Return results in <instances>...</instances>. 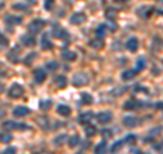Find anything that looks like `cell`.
Wrapping results in <instances>:
<instances>
[{"mask_svg": "<svg viewBox=\"0 0 163 154\" xmlns=\"http://www.w3.org/2000/svg\"><path fill=\"white\" fill-rule=\"evenodd\" d=\"M44 26H45V21L34 19V21L30 22V25H29V32L33 33V34H37V33H40L41 30L44 29Z\"/></svg>", "mask_w": 163, "mask_h": 154, "instance_id": "obj_1", "label": "cell"}, {"mask_svg": "<svg viewBox=\"0 0 163 154\" xmlns=\"http://www.w3.org/2000/svg\"><path fill=\"white\" fill-rule=\"evenodd\" d=\"M23 87H22L21 85L18 83H14L11 87L8 89V96L11 97V98H19V97L23 96Z\"/></svg>", "mask_w": 163, "mask_h": 154, "instance_id": "obj_2", "label": "cell"}, {"mask_svg": "<svg viewBox=\"0 0 163 154\" xmlns=\"http://www.w3.org/2000/svg\"><path fill=\"white\" fill-rule=\"evenodd\" d=\"M86 19H87V17H86V14L84 12H75V14L71 15L69 22H71L72 25H80V23H83Z\"/></svg>", "mask_w": 163, "mask_h": 154, "instance_id": "obj_3", "label": "cell"}, {"mask_svg": "<svg viewBox=\"0 0 163 154\" xmlns=\"http://www.w3.org/2000/svg\"><path fill=\"white\" fill-rule=\"evenodd\" d=\"M112 119H113V115L107 111H103L101 113L97 115V120L101 123V124H107V123L112 122Z\"/></svg>", "mask_w": 163, "mask_h": 154, "instance_id": "obj_4", "label": "cell"}, {"mask_svg": "<svg viewBox=\"0 0 163 154\" xmlns=\"http://www.w3.org/2000/svg\"><path fill=\"white\" fill-rule=\"evenodd\" d=\"M14 116L15 117H25V116H27L29 113H30V111H29V108H26V107H16V108H14Z\"/></svg>", "mask_w": 163, "mask_h": 154, "instance_id": "obj_5", "label": "cell"}, {"mask_svg": "<svg viewBox=\"0 0 163 154\" xmlns=\"http://www.w3.org/2000/svg\"><path fill=\"white\" fill-rule=\"evenodd\" d=\"M72 82L75 86H86L88 83V78H86V75L77 74V75H75V78H73Z\"/></svg>", "mask_w": 163, "mask_h": 154, "instance_id": "obj_6", "label": "cell"}, {"mask_svg": "<svg viewBox=\"0 0 163 154\" xmlns=\"http://www.w3.org/2000/svg\"><path fill=\"white\" fill-rule=\"evenodd\" d=\"M45 78H46V72L44 68H38L34 71V81L37 83H42V82L45 81Z\"/></svg>", "mask_w": 163, "mask_h": 154, "instance_id": "obj_7", "label": "cell"}, {"mask_svg": "<svg viewBox=\"0 0 163 154\" xmlns=\"http://www.w3.org/2000/svg\"><path fill=\"white\" fill-rule=\"evenodd\" d=\"M140 105H142V104H140L137 100L131 98V100H128L127 102L124 104V109H127V111H133V109H136V108H139Z\"/></svg>", "mask_w": 163, "mask_h": 154, "instance_id": "obj_8", "label": "cell"}, {"mask_svg": "<svg viewBox=\"0 0 163 154\" xmlns=\"http://www.w3.org/2000/svg\"><path fill=\"white\" fill-rule=\"evenodd\" d=\"M53 36L56 37V38H65L67 37V32L63 27H60V26H57V25H54L53 26Z\"/></svg>", "mask_w": 163, "mask_h": 154, "instance_id": "obj_9", "label": "cell"}, {"mask_svg": "<svg viewBox=\"0 0 163 154\" xmlns=\"http://www.w3.org/2000/svg\"><path fill=\"white\" fill-rule=\"evenodd\" d=\"M41 45H42V49H45V51L52 49L53 44H52V41L49 40V36H48V34L42 36V38H41Z\"/></svg>", "mask_w": 163, "mask_h": 154, "instance_id": "obj_10", "label": "cell"}, {"mask_svg": "<svg viewBox=\"0 0 163 154\" xmlns=\"http://www.w3.org/2000/svg\"><path fill=\"white\" fill-rule=\"evenodd\" d=\"M127 48L131 52H135V51H137V48H139V41L135 38V37H132V38H129L127 41Z\"/></svg>", "mask_w": 163, "mask_h": 154, "instance_id": "obj_11", "label": "cell"}, {"mask_svg": "<svg viewBox=\"0 0 163 154\" xmlns=\"http://www.w3.org/2000/svg\"><path fill=\"white\" fill-rule=\"evenodd\" d=\"M92 119V113L91 112H86V113H82L79 116V123L80 124H87L88 122H91Z\"/></svg>", "mask_w": 163, "mask_h": 154, "instance_id": "obj_12", "label": "cell"}, {"mask_svg": "<svg viewBox=\"0 0 163 154\" xmlns=\"http://www.w3.org/2000/svg\"><path fill=\"white\" fill-rule=\"evenodd\" d=\"M57 113L61 115V116H68V115H71V108L61 104L57 107Z\"/></svg>", "mask_w": 163, "mask_h": 154, "instance_id": "obj_13", "label": "cell"}, {"mask_svg": "<svg viewBox=\"0 0 163 154\" xmlns=\"http://www.w3.org/2000/svg\"><path fill=\"white\" fill-rule=\"evenodd\" d=\"M3 127L7 130H15V128H25V126H19L18 123L15 122H11V120H8V122L3 123Z\"/></svg>", "mask_w": 163, "mask_h": 154, "instance_id": "obj_14", "label": "cell"}, {"mask_svg": "<svg viewBox=\"0 0 163 154\" xmlns=\"http://www.w3.org/2000/svg\"><path fill=\"white\" fill-rule=\"evenodd\" d=\"M106 150H107V143L103 141V142H101V143H99L97 147L94 149V153L95 154H106Z\"/></svg>", "mask_w": 163, "mask_h": 154, "instance_id": "obj_15", "label": "cell"}, {"mask_svg": "<svg viewBox=\"0 0 163 154\" xmlns=\"http://www.w3.org/2000/svg\"><path fill=\"white\" fill-rule=\"evenodd\" d=\"M124 124L132 128V127H135L137 124V119L133 117V116H127V117H124Z\"/></svg>", "mask_w": 163, "mask_h": 154, "instance_id": "obj_16", "label": "cell"}, {"mask_svg": "<svg viewBox=\"0 0 163 154\" xmlns=\"http://www.w3.org/2000/svg\"><path fill=\"white\" fill-rule=\"evenodd\" d=\"M54 83H56V86H57V87H60V89L65 87V86H67V78L63 77V75L56 77V78H54Z\"/></svg>", "mask_w": 163, "mask_h": 154, "instance_id": "obj_17", "label": "cell"}, {"mask_svg": "<svg viewBox=\"0 0 163 154\" xmlns=\"http://www.w3.org/2000/svg\"><path fill=\"white\" fill-rule=\"evenodd\" d=\"M136 74H137V72H136L135 70H125L124 72H122L121 77H122V79H124V81H129V79H132V78H135Z\"/></svg>", "mask_w": 163, "mask_h": 154, "instance_id": "obj_18", "label": "cell"}, {"mask_svg": "<svg viewBox=\"0 0 163 154\" xmlns=\"http://www.w3.org/2000/svg\"><path fill=\"white\" fill-rule=\"evenodd\" d=\"M22 41L26 44V45H29V47H31V45H34L35 44V38L33 37V34H26L22 37Z\"/></svg>", "mask_w": 163, "mask_h": 154, "instance_id": "obj_19", "label": "cell"}, {"mask_svg": "<svg viewBox=\"0 0 163 154\" xmlns=\"http://www.w3.org/2000/svg\"><path fill=\"white\" fill-rule=\"evenodd\" d=\"M63 57L65 60H68V62H73V60H76V53L71 51H65V52H63Z\"/></svg>", "mask_w": 163, "mask_h": 154, "instance_id": "obj_20", "label": "cell"}, {"mask_svg": "<svg viewBox=\"0 0 163 154\" xmlns=\"http://www.w3.org/2000/svg\"><path fill=\"white\" fill-rule=\"evenodd\" d=\"M90 45L92 48H95V49H101V48L103 47V40L102 38L92 40V41H90Z\"/></svg>", "mask_w": 163, "mask_h": 154, "instance_id": "obj_21", "label": "cell"}, {"mask_svg": "<svg viewBox=\"0 0 163 154\" xmlns=\"http://www.w3.org/2000/svg\"><path fill=\"white\" fill-rule=\"evenodd\" d=\"M146 66H147L146 60H144L143 57H140V59H137V62H136V67H137V68H136L135 71H136V72H139V71H142Z\"/></svg>", "mask_w": 163, "mask_h": 154, "instance_id": "obj_22", "label": "cell"}, {"mask_svg": "<svg viewBox=\"0 0 163 154\" xmlns=\"http://www.w3.org/2000/svg\"><path fill=\"white\" fill-rule=\"evenodd\" d=\"M40 107H41V109L42 111H48L52 107V101L50 100H41Z\"/></svg>", "mask_w": 163, "mask_h": 154, "instance_id": "obj_23", "label": "cell"}, {"mask_svg": "<svg viewBox=\"0 0 163 154\" xmlns=\"http://www.w3.org/2000/svg\"><path fill=\"white\" fill-rule=\"evenodd\" d=\"M7 22H12V25H21L22 23V18L21 17H7Z\"/></svg>", "mask_w": 163, "mask_h": 154, "instance_id": "obj_24", "label": "cell"}, {"mask_svg": "<svg viewBox=\"0 0 163 154\" xmlns=\"http://www.w3.org/2000/svg\"><path fill=\"white\" fill-rule=\"evenodd\" d=\"M97 34H98V38L105 37V34H106V25H101V26H99V27L97 29Z\"/></svg>", "mask_w": 163, "mask_h": 154, "instance_id": "obj_25", "label": "cell"}, {"mask_svg": "<svg viewBox=\"0 0 163 154\" xmlns=\"http://www.w3.org/2000/svg\"><path fill=\"white\" fill-rule=\"evenodd\" d=\"M77 143H79V137H77V135H73V137L69 138V141H68L69 147H75Z\"/></svg>", "mask_w": 163, "mask_h": 154, "instance_id": "obj_26", "label": "cell"}, {"mask_svg": "<svg viewBox=\"0 0 163 154\" xmlns=\"http://www.w3.org/2000/svg\"><path fill=\"white\" fill-rule=\"evenodd\" d=\"M82 102L83 104H91L92 102V96H90L88 94V93H83V94H82Z\"/></svg>", "mask_w": 163, "mask_h": 154, "instance_id": "obj_27", "label": "cell"}, {"mask_svg": "<svg viewBox=\"0 0 163 154\" xmlns=\"http://www.w3.org/2000/svg\"><path fill=\"white\" fill-rule=\"evenodd\" d=\"M122 145H124V142H116V143L113 145V147H112V153L114 154V153H117V152H120L121 150V147H122Z\"/></svg>", "mask_w": 163, "mask_h": 154, "instance_id": "obj_28", "label": "cell"}, {"mask_svg": "<svg viewBox=\"0 0 163 154\" xmlns=\"http://www.w3.org/2000/svg\"><path fill=\"white\" fill-rule=\"evenodd\" d=\"M8 59H10L12 63H18V62H19V57H18V53L15 55V53H14V51H11L10 53H8Z\"/></svg>", "mask_w": 163, "mask_h": 154, "instance_id": "obj_29", "label": "cell"}, {"mask_svg": "<svg viewBox=\"0 0 163 154\" xmlns=\"http://www.w3.org/2000/svg\"><path fill=\"white\" fill-rule=\"evenodd\" d=\"M95 131H97V128H95L94 126H87V127H86V134L88 135V137L94 135V134H95Z\"/></svg>", "mask_w": 163, "mask_h": 154, "instance_id": "obj_30", "label": "cell"}, {"mask_svg": "<svg viewBox=\"0 0 163 154\" xmlns=\"http://www.w3.org/2000/svg\"><path fill=\"white\" fill-rule=\"evenodd\" d=\"M34 59H35V53H30V55L27 56V57L25 59V64H27V66L31 64V63L34 62Z\"/></svg>", "mask_w": 163, "mask_h": 154, "instance_id": "obj_31", "label": "cell"}, {"mask_svg": "<svg viewBox=\"0 0 163 154\" xmlns=\"http://www.w3.org/2000/svg\"><path fill=\"white\" fill-rule=\"evenodd\" d=\"M45 8L53 10L54 8V0H45Z\"/></svg>", "mask_w": 163, "mask_h": 154, "instance_id": "obj_32", "label": "cell"}, {"mask_svg": "<svg viewBox=\"0 0 163 154\" xmlns=\"http://www.w3.org/2000/svg\"><path fill=\"white\" fill-rule=\"evenodd\" d=\"M46 68L49 70V71H54V70H57V63H56V62H50V63H48V64H46Z\"/></svg>", "mask_w": 163, "mask_h": 154, "instance_id": "obj_33", "label": "cell"}, {"mask_svg": "<svg viewBox=\"0 0 163 154\" xmlns=\"http://www.w3.org/2000/svg\"><path fill=\"white\" fill-rule=\"evenodd\" d=\"M0 139H2L3 142H6V143H8V142H11V139H12V137H11L10 134H4V135H0Z\"/></svg>", "mask_w": 163, "mask_h": 154, "instance_id": "obj_34", "label": "cell"}, {"mask_svg": "<svg viewBox=\"0 0 163 154\" xmlns=\"http://www.w3.org/2000/svg\"><path fill=\"white\" fill-rule=\"evenodd\" d=\"M15 153H16L15 147H8V149H6L4 152H3V154H15Z\"/></svg>", "mask_w": 163, "mask_h": 154, "instance_id": "obj_35", "label": "cell"}, {"mask_svg": "<svg viewBox=\"0 0 163 154\" xmlns=\"http://www.w3.org/2000/svg\"><path fill=\"white\" fill-rule=\"evenodd\" d=\"M135 141H136L135 135H128V137L125 138V142H135Z\"/></svg>", "mask_w": 163, "mask_h": 154, "instance_id": "obj_36", "label": "cell"}, {"mask_svg": "<svg viewBox=\"0 0 163 154\" xmlns=\"http://www.w3.org/2000/svg\"><path fill=\"white\" fill-rule=\"evenodd\" d=\"M64 139H65V135H61V137H57L56 139H54V142H60L58 145H61V142L64 141Z\"/></svg>", "mask_w": 163, "mask_h": 154, "instance_id": "obj_37", "label": "cell"}, {"mask_svg": "<svg viewBox=\"0 0 163 154\" xmlns=\"http://www.w3.org/2000/svg\"><path fill=\"white\" fill-rule=\"evenodd\" d=\"M7 42H8V40H7L3 34H0V44H7Z\"/></svg>", "mask_w": 163, "mask_h": 154, "instance_id": "obj_38", "label": "cell"}, {"mask_svg": "<svg viewBox=\"0 0 163 154\" xmlns=\"http://www.w3.org/2000/svg\"><path fill=\"white\" fill-rule=\"evenodd\" d=\"M116 3H125V2H128V0H114Z\"/></svg>", "mask_w": 163, "mask_h": 154, "instance_id": "obj_39", "label": "cell"}, {"mask_svg": "<svg viewBox=\"0 0 163 154\" xmlns=\"http://www.w3.org/2000/svg\"><path fill=\"white\" fill-rule=\"evenodd\" d=\"M42 154H50V153H42Z\"/></svg>", "mask_w": 163, "mask_h": 154, "instance_id": "obj_40", "label": "cell"}, {"mask_svg": "<svg viewBox=\"0 0 163 154\" xmlns=\"http://www.w3.org/2000/svg\"><path fill=\"white\" fill-rule=\"evenodd\" d=\"M137 154H146V153H137Z\"/></svg>", "mask_w": 163, "mask_h": 154, "instance_id": "obj_41", "label": "cell"}]
</instances>
